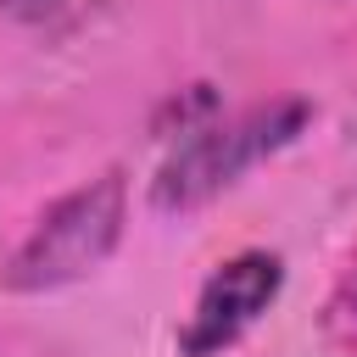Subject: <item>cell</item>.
<instances>
[{
  "mask_svg": "<svg viewBox=\"0 0 357 357\" xmlns=\"http://www.w3.org/2000/svg\"><path fill=\"white\" fill-rule=\"evenodd\" d=\"M307 117H312L307 100H268V106H251L240 117L184 128V139L173 145V156L151 178V206L156 212H195V206H206L240 173H251L257 162H268L273 151H284L307 128Z\"/></svg>",
  "mask_w": 357,
  "mask_h": 357,
  "instance_id": "obj_2",
  "label": "cell"
},
{
  "mask_svg": "<svg viewBox=\"0 0 357 357\" xmlns=\"http://www.w3.org/2000/svg\"><path fill=\"white\" fill-rule=\"evenodd\" d=\"M67 0H0V22H45Z\"/></svg>",
  "mask_w": 357,
  "mask_h": 357,
  "instance_id": "obj_5",
  "label": "cell"
},
{
  "mask_svg": "<svg viewBox=\"0 0 357 357\" xmlns=\"http://www.w3.org/2000/svg\"><path fill=\"white\" fill-rule=\"evenodd\" d=\"M324 340L340 346V351H357V257L346 262V273L335 279L329 301H324V318H318Z\"/></svg>",
  "mask_w": 357,
  "mask_h": 357,
  "instance_id": "obj_4",
  "label": "cell"
},
{
  "mask_svg": "<svg viewBox=\"0 0 357 357\" xmlns=\"http://www.w3.org/2000/svg\"><path fill=\"white\" fill-rule=\"evenodd\" d=\"M123 223H128V184L117 167H106L100 178L67 190L61 201H50L33 218V229L0 268V284L17 296H45V290L78 284L117 251Z\"/></svg>",
  "mask_w": 357,
  "mask_h": 357,
  "instance_id": "obj_1",
  "label": "cell"
},
{
  "mask_svg": "<svg viewBox=\"0 0 357 357\" xmlns=\"http://www.w3.org/2000/svg\"><path fill=\"white\" fill-rule=\"evenodd\" d=\"M279 290H284V257L279 251H234L195 290V307L178 324V357H223L279 301Z\"/></svg>",
  "mask_w": 357,
  "mask_h": 357,
  "instance_id": "obj_3",
  "label": "cell"
}]
</instances>
